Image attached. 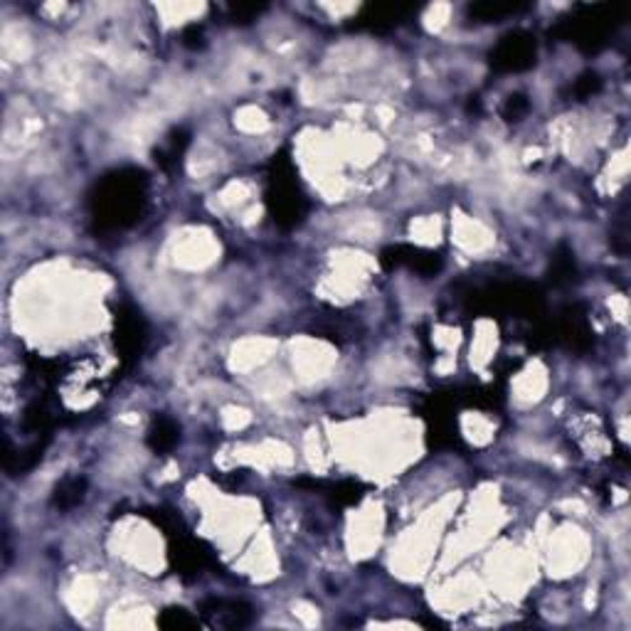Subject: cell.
Segmentation results:
<instances>
[{"instance_id":"1","label":"cell","mask_w":631,"mask_h":631,"mask_svg":"<svg viewBox=\"0 0 631 631\" xmlns=\"http://www.w3.org/2000/svg\"><path fill=\"white\" fill-rule=\"evenodd\" d=\"M491 64L503 72H520L535 64V42L527 32H510L491 52Z\"/></svg>"},{"instance_id":"2","label":"cell","mask_w":631,"mask_h":631,"mask_svg":"<svg viewBox=\"0 0 631 631\" xmlns=\"http://www.w3.org/2000/svg\"><path fill=\"white\" fill-rule=\"evenodd\" d=\"M138 181L136 178H118L111 181L101 193V205L108 212V217H113V222H123V217H128L131 212L138 208Z\"/></svg>"},{"instance_id":"3","label":"cell","mask_w":631,"mask_h":631,"mask_svg":"<svg viewBox=\"0 0 631 631\" xmlns=\"http://www.w3.org/2000/svg\"><path fill=\"white\" fill-rule=\"evenodd\" d=\"M84 488H86L84 478L79 476L64 478L57 486V491H54V505H57V508H72V505H77L79 500L84 498Z\"/></svg>"},{"instance_id":"4","label":"cell","mask_w":631,"mask_h":631,"mask_svg":"<svg viewBox=\"0 0 631 631\" xmlns=\"http://www.w3.org/2000/svg\"><path fill=\"white\" fill-rule=\"evenodd\" d=\"M176 442H178V429L173 427L171 422L161 420L153 429H151V447H153L156 451L171 449Z\"/></svg>"},{"instance_id":"5","label":"cell","mask_w":631,"mask_h":631,"mask_svg":"<svg viewBox=\"0 0 631 631\" xmlns=\"http://www.w3.org/2000/svg\"><path fill=\"white\" fill-rule=\"evenodd\" d=\"M518 10L515 3H481V5H473L471 13L476 15L478 20H498L503 15H510Z\"/></svg>"},{"instance_id":"6","label":"cell","mask_w":631,"mask_h":631,"mask_svg":"<svg viewBox=\"0 0 631 631\" xmlns=\"http://www.w3.org/2000/svg\"><path fill=\"white\" fill-rule=\"evenodd\" d=\"M161 627H166V629H188V627H195V619H190L188 612H183V609H168V612L161 617Z\"/></svg>"},{"instance_id":"7","label":"cell","mask_w":631,"mask_h":631,"mask_svg":"<svg viewBox=\"0 0 631 631\" xmlns=\"http://www.w3.org/2000/svg\"><path fill=\"white\" fill-rule=\"evenodd\" d=\"M525 111H527V99H525L523 94L508 96V101H505V108H503V113H505V118H508V121H520Z\"/></svg>"},{"instance_id":"8","label":"cell","mask_w":631,"mask_h":631,"mask_svg":"<svg viewBox=\"0 0 631 631\" xmlns=\"http://www.w3.org/2000/svg\"><path fill=\"white\" fill-rule=\"evenodd\" d=\"M600 86H602L600 77H597L595 72H587V74H582L580 81L575 84V91H577L580 96H590V94H595Z\"/></svg>"}]
</instances>
